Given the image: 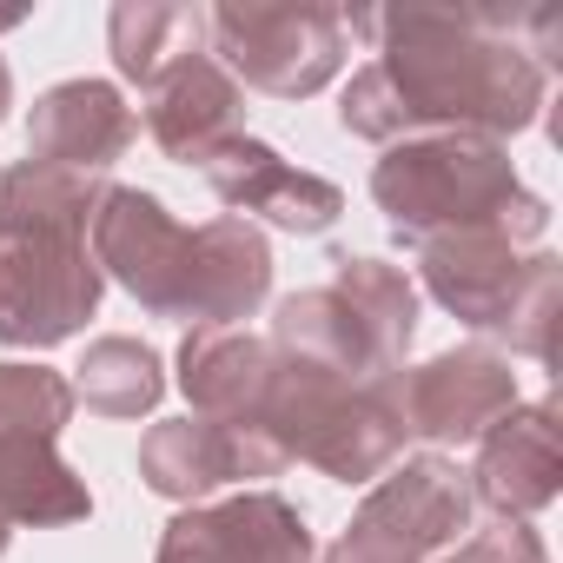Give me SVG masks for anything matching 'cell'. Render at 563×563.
Segmentation results:
<instances>
[{
    "label": "cell",
    "instance_id": "obj_20",
    "mask_svg": "<svg viewBox=\"0 0 563 563\" xmlns=\"http://www.w3.org/2000/svg\"><path fill=\"white\" fill-rule=\"evenodd\" d=\"M74 398H80L87 411H100V418H146V411L166 398L159 352L140 345V339H93L87 358H80Z\"/></svg>",
    "mask_w": 563,
    "mask_h": 563
},
{
    "label": "cell",
    "instance_id": "obj_10",
    "mask_svg": "<svg viewBox=\"0 0 563 563\" xmlns=\"http://www.w3.org/2000/svg\"><path fill=\"white\" fill-rule=\"evenodd\" d=\"M391 418L405 438L424 444H477L510 405H517V372L490 345H457L424 365H405L385 378Z\"/></svg>",
    "mask_w": 563,
    "mask_h": 563
},
{
    "label": "cell",
    "instance_id": "obj_21",
    "mask_svg": "<svg viewBox=\"0 0 563 563\" xmlns=\"http://www.w3.org/2000/svg\"><path fill=\"white\" fill-rule=\"evenodd\" d=\"M332 286L352 299V312L372 325V339L391 352V365H405V352L418 339V286L411 278L398 265L372 258V252H339L332 258Z\"/></svg>",
    "mask_w": 563,
    "mask_h": 563
},
{
    "label": "cell",
    "instance_id": "obj_17",
    "mask_svg": "<svg viewBox=\"0 0 563 563\" xmlns=\"http://www.w3.org/2000/svg\"><path fill=\"white\" fill-rule=\"evenodd\" d=\"M272 352H286V358H306V365H325V372H345L358 385H385L391 372V352L372 339V325L352 312V299L339 286H312V292H292V299H278L272 312Z\"/></svg>",
    "mask_w": 563,
    "mask_h": 563
},
{
    "label": "cell",
    "instance_id": "obj_14",
    "mask_svg": "<svg viewBox=\"0 0 563 563\" xmlns=\"http://www.w3.org/2000/svg\"><path fill=\"white\" fill-rule=\"evenodd\" d=\"M471 504H484L490 517H537L543 504H556L563 490V451H556V405H510L484 438H477V464L464 471Z\"/></svg>",
    "mask_w": 563,
    "mask_h": 563
},
{
    "label": "cell",
    "instance_id": "obj_7",
    "mask_svg": "<svg viewBox=\"0 0 563 563\" xmlns=\"http://www.w3.org/2000/svg\"><path fill=\"white\" fill-rule=\"evenodd\" d=\"M74 378L34 358H0V517L8 523H80L93 517L87 477L60 457L74 418Z\"/></svg>",
    "mask_w": 563,
    "mask_h": 563
},
{
    "label": "cell",
    "instance_id": "obj_13",
    "mask_svg": "<svg viewBox=\"0 0 563 563\" xmlns=\"http://www.w3.org/2000/svg\"><path fill=\"white\" fill-rule=\"evenodd\" d=\"M199 173H206V186L225 199V212L245 219V225L265 219V225H278V232L312 239V232H332L339 212H345V192H339L332 179L292 166L286 153H272V146L252 140V133H239L232 146H219Z\"/></svg>",
    "mask_w": 563,
    "mask_h": 563
},
{
    "label": "cell",
    "instance_id": "obj_24",
    "mask_svg": "<svg viewBox=\"0 0 563 563\" xmlns=\"http://www.w3.org/2000/svg\"><path fill=\"white\" fill-rule=\"evenodd\" d=\"M8 537H14V523H8V517H0V550H8Z\"/></svg>",
    "mask_w": 563,
    "mask_h": 563
},
{
    "label": "cell",
    "instance_id": "obj_9",
    "mask_svg": "<svg viewBox=\"0 0 563 563\" xmlns=\"http://www.w3.org/2000/svg\"><path fill=\"white\" fill-rule=\"evenodd\" d=\"M457 530H471V484L451 457L424 451L372 484L325 563H431L457 543Z\"/></svg>",
    "mask_w": 563,
    "mask_h": 563
},
{
    "label": "cell",
    "instance_id": "obj_1",
    "mask_svg": "<svg viewBox=\"0 0 563 563\" xmlns=\"http://www.w3.org/2000/svg\"><path fill=\"white\" fill-rule=\"evenodd\" d=\"M345 34H378V60L352 74L339 126L378 146L418 133H484L510 140L537 126L550 67L523 34H556V14L504 8H391L345 14Z\"/></svg>",
    "mask_w": 563,
    "mask_h": 563
},
{
    "label": "cell",
    "instance_id": "obj_16",
    "mask_svg": "<svg viewBox=\"0 0 563 563\" xmlns=\"http://www.w3.org/2000/svg\"><path fill=\"white\" fill-rule=\"evenodd\" d=\"M133 133H140V120L113 80H60L27 113V159L100 179L133 146Z\"/></svg>",
    "mask_w": 563,
    "mask_h": 563
},
{
    "label": "cell",
    "instance_id": "obj_12",
    "mask_svg": "<svg viewBox=\"0 0 563 563\" xmlns=\"http://www.w3.org/2000/svg\"><path fill=\"white\" fill-rule=\"evenodd\" d=\"M278 471H286V457L258 431L219 424V418H166L140 438V477L153 497H173V504H199L225 484H258Z\"/></svg>",
    "mask_w": 563,
    "mask_h": 563
},
{
    "label": "cell",
    "instance_id": "obj_18",
    "mask_svg": "<svg viewBox=\"0 0 563 563\" xmlns=\"http://www.w3.org/2000/svg\"><path fill=\"white\" fill-rule=\"evenodd\" d=\"M272 339L239 332V325H206L186 332L179 345V391L192 405V418H219V424H258L265 385H272Z\"/></svg>",
    "mask_w": 563,
    "mask_h": 563
},
{
    "label": "cell",
    "instance_id": "obj_19",
    "mask_svg": "<svg viewBox=\"0 0 563 563\" xmlns=\"http://www.w3.org/2000/svg\"><path fill=\"white\" fill-rule=\"evenodd\" d=\"M107 41H113V67L133 87H153L173 60L206 54V14L179 8V0H120L107 14Z\"/></svg>",
    "mask_w": 563,
    "mask_h": 563
},
{
    "label": "cell",
    "instance_id": "obj_6",
    "mask_svg": "<svg viewBox=\"0 0 563 563\" xmlns=\"http://www.w3.org/2000/svg\"><path fill=\"white\" fill-rule=\"evenodd\" d=\"M424 292L471 332L504 339L523 358H550L556 306H563V258L523 252L504 232H451L418 245Z\"/></svg>",
    "mask_w": 563,
    "mask_h": 563
},
{
    "label": "cell",
    "instance_id": "obj_22",
    "mask_svg": "<svg viewBox=\"0 0 563 563\" xmlns=\"http://www.w3.org/2000/svg\"><path fill=\"white\" fill-rule=\"evenodd\" d=\"M438 563H550V550H543V537L523 517H497V523H484L477 537H464Z\"/></svg>",
    "mask_w": 563,
    "mask_h": 563
},
{
    "label": "cell",
    "instance_id": "obj_4",
    "mask_svg": "<svg viewBox=\"0 0 563 563\" xmlns=\"http://www.w3.org/2000/svg\"><path fill=\"white\" fill-rule=\"evenodd\" d=\"M372 199L391 219V239L411 252L451 232H504L517 245L550 232V206L517 179L510 146L484 133H418L385 146L372 166Z\"/></svg>",
    "mask_w": 563,
    "mask_h": 563
},
{
    "label": "cell",
    "instance_id": "obj_3",
    "mask_svg": "<svg viewBox=\"0 0 563 563\" xmlns=\"http://www.w3.org/2000/svg\"><path fill=\"white\" fill-rule=\"evenodd\" d=\"M100 192L107 179L34 159L0 173V345L47 352L100 312L107 278L87 252Z\"/></svg>",
    "mask_w": 563,
    "mask_h": 563
},
{
    "label": "cell",
    "instance_id": "obj_2",
    "mask_svg": "<svg viewBox=\"0 0 563 563\" xmlns=\"http://www.w3.org/2000/svg\"><path fill=\"white\" fill-rule=\"evenodd\" d=\"M93 265L100 278L146 306L153 319H179L192 332L239 325L272 292V245L245 219L179 225L153 192L107 186L93 206Z\"/></svg>",
    "mask_w": 563,
    "mask_h": 563
},
{
    "label": "cell",
    "instance_id": "obj_11",
    "mask_svg": "<svg viewBox=\"0 0 563 563\" xmlns=\"http://www.w3.org/2000/svg\"><path fill=\"white\" fill-rule=\"evenodd\" d=\"M312 530L278 490H239L225 504H192L166 523L153 563H312Z\"/></svg>",
    "mask_w": 563,
    "mask_h": 563
},
{
    "label": "cell",
    "instance_id": "obj_5",
    "mask_svg": "<svg viewBox=\"0 0 563 563\" xmlns=\"http://www.w3.org/2000/svg\"><path fill=\"white\" fill-rule=\"evenodd\" d=\"M252 431L286 464L292 457L319 464L339 484H372L405 451V431L391 418L385 385H358L345 372H325V365H306V358H286V352L272 358V385H265V405H258Z\"/></svg>",
    "mask_w": 563,
    "mask_h": 563
},
{
    "label": "cell",
    "instance_id": "obj_8",
    "mask_svg": "<svg viewBox=\"0 0 563 563\" xmlns=\"http://www.w3.org/2000/svg\"><path fill=\"white\" fill-rule=\"evenodd\" d=\"M206 41H212V60L239 80V87H258L272 100H312L339 80L345 67V14L325 8V0H219L206 14Z\"/></svg>",
    "mask_w": 563,
    "mask_h": 563
},
{
    "label": "cell",
    "instance_id": "obj_23",
    "mask_svg": "<svg viewBox=\"0 0 563 563\" xmlns=\"http://www.w3.org/2000/svg\"><path fill=\"white\" fill-rule=\"evenodd\" d=\"M8 107H14V74H8V60H0V120H8Z\"/></svg>",
    "mask_w": 563,
    "mask_h": 563
},
{
    "label": "cell",
    "instance_id": "obj_15",
    "mask_svg": "<svg viewBox=\"0 0 563 563\" xmlns=\"http://www.w3.org/2000/svg\"><path fill=\"white\" fill-rule=\"evenodd\" d=\"M146 93V133L166 159L179 166H206L219 146H232L245 133V87L212 60V54H186L173 60Z\"/></svg>",
    "mask_w": 563,
    "mask_h": 563
}]
</instances>
